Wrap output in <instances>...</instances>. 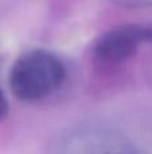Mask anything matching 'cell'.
<instances>
[{
  "instance_id": "1",
  "label": "cell",
  "mask_w": 152,
  "mask_h": 154,
  "mask_svg": "<svg viewBox=\"0 0 152 154\" xmlns=\"http://www.w3.org/2000/svg\"><path fill=\"white\" fill-rule=\"evenodd\" d=\"M66 77L63 62L54 53L35 49L23 53L10 72V88L23 101H38L61 88Z\"/></svg>"
},
{
  "instance_id": "2",
  "label": "cell",
  "mask_w": 152,
  "mask_h": 154,
  "mask_svg": "<svg viewBox=\"0 0 152 154\" xmlns=\"http://www.w3.org/2000/svg\"><path fill=\"white\" fill-rule=\"evenodd\" d=\"M144 43H152V26H120L97 38L92 58L98 68L112 69L131 60Z\"/></svg>"
},
{
  "instance_id": "3",
  "label": "cell",
  "mask_w": 152,
  "mask_h": 154,
  "mask_svg": "<svg viewBox=\"0 0 152 154\" xmlns=\"http://www.w3.org/2000/svg\"><path fill=\"white\" fill-rule=\"evenodd\" d=\"M86 154H145L140 149L132 146L129 143L113 141H100L94 146H88Z\"/></svg>"
},
{
  "instance_id": "4",
  "label": "cell",
  "mask_w": 152,
  "mask_h": 154,
  "mask_svg": "<svg viewBox=\"0 0 152 154\" xmlns=\"http://www.w3.org/2000/svg\"><path fill=\"white\" fill-rule=\"evenodd\" d=\"M124 8H147L152 7V0H109Z\"/></svg>"
},
{
  "instance_id": "5",
  "label": "cell",
  "mask_w": 152,
  "mask_h": 154,
  "mask_svg": "<svg viewBox=\"0 0 152 154\" xmlns=\"http://www.w3.org/2000/svg\"><path fill=\"white\" fill-rule=\"evenodd\" d=\"M8 111H10L8 100H7V97H5V95L3 93V91L0 89V122L8 115Z\"/></svg>"
}]
</instances>
